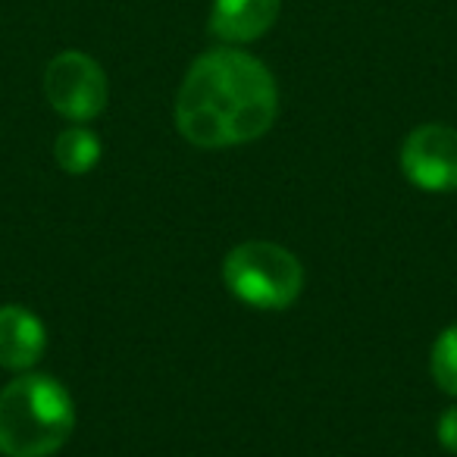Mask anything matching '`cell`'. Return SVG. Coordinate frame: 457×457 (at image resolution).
<instances>
[{"label":"cell","mask_w":457,"mask_h":457,"mask_svg":"<svg viewBox=\"0 0 457 457\" xmlns=\"http://www.w3.org/2000/svg\"><path fill=\"white\" fill-rule=\"evenodd\" d=\"M282 0H213L210 32L228 45H245L273 29Z\"/></svg>","instance_id":"cell-7"},{"label":"cell","mask_w":457,"mask_h":457,"mask_svg":"<svg viewBox=\"0 0 457 457\" xmlns=\"http://www.w3.org/2000/svg\"><path fill=\"white\" fill-rule=\"evenodd\" d=\"M279 88L267 66L236 47H216L191 63L176 97V126L207 151L238 147L270 132Z\"/></svg>","instance_id":"cell-1"},{"label":"cell","mask_w":457,"mask_h":457,"mask_svg":"<svg viewBox=\"0 0 457 457\" xmlns=\"http://www.w3.org/2000/svg\"><path fill=\"white\" fill-rule=\"evenodd\" d=\"M401 170L420 191H457V129L442 122L413 129L401 147Z\"/></svg>","instance_id":"cell-5"},{"label":"cell","mask_w":457,"mask_h":457,"mask_svg":"<svg viewBox=\"0 0 457 457\" xmlns=\"http://www.w3.org/2000/svg\"><path fill=\"white\" fill-rule=\"evenodd\" d=\"M429 370H432L436 386L457 398V323L448 326V329L436 338L432 354H429Z\"/></svg>","instance_id":"cell-9"},{"label":"cell","mask_w":457,"mask_h":457,"mask_svg":"<svg viewBox=\"0 0 457 457\" xmlns=\"http://www.w3.org/2000/svg\"><path fill=\"white\" fill-rule=\"evenodd\" d=\"M101 151L104 147H101V141H97V135L82 126L66 129L57 138V145H54L60 170L70 172V176H85V172L95 170L97 160H101Z\"/></svg>","instance_id":"cell-8"},{"label":"cell","mask_w":457,"mask_h":457,"mask_svg":"<svg viewBox=\"0 0 457 457\" xmlns=\"http://www.w3.org/2000/svg\"><path fill=\"white\" fill-rule=\"evenodd\" d=\"M45 95L60 116L88 122L107 107V76L88 54L63 51L47 63Z\"/></svg>","instance_id":"cell-4"},{"label":"cell","mask_w":457,"mask_h":457,"mask_svg":"<svg viewBox=\"0 0 457 457\" xmlns=\"http://www.w3.org/2000/svg\"><path fill=\"white\" fill-rule=\"evenodd\" d=\"M438 442H442L445 451L457 454V404L448 407L442 413V420H438Z\"/></svg>","instance_id":"cell-10"},{"label":"cell","mask_w":457,"mask_h":457,"mask_svg":"<svg viewBox=\"0 0 457 457\" xmlns=\"http://www.w3.org/2000/svg\"><path fill=\"white\" fill-rule=\"evenodd\" d=\"M222 282L242 304L257 311H286L304 288V267L282 245L245 242L222 261Z\"/></svg>","instance_id":"cell-3"},{"label":"cell","mask_w":457,"mask_h":457,"mask_svg":"<svg viewBox=\"0 0 457 457\" xmlns=\"http://www.w3.org/2000/svg\"><path fill=\"white\" fill-rule=\"evenodd\" d=\"M47 348L45 323L29 307H0V367L13 373H29Z\"/></svg>","instance_id":"cell-6"},{"label":"cell","mask_w":457,"mask_h":457,"mask_svg":"<svg viewBox=\"0 0 457 457\" xmlns=\"http://www.w3.org/2000/svg\"><path fill=\"white\" fill-rule=\"evenodd\" d=\"M76 429V401L63 382L20 373L0 392V454L51 457Z\"/></svg>","instance_id":"cell-2"}]
</instances>
